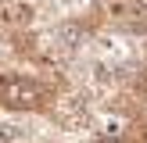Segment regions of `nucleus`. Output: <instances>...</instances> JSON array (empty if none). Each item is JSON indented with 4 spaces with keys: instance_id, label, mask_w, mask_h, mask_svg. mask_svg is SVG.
Returning a JSON list of instances; mask_svg holds the SVG:
<instances>
[{
    "instance_id": "nucleus-3",
    "label": "nucleus",
    "mask_w": 147,
    "mask_h": 143,
    "mask_svg": "<svg viewBox=\"0 0 147 143\" xmlns=\"http://www.w3.org/2000/svg\"><path fill=\"white\" fill-rule=\"evenodd\" d=\"M32 14L36 11L22 0H0V32H11V36L25 32L32 25Z\"/></svg>"
},
{
    "instance_id": "nucleus-4",
    "label": "nucleus",
    "mask_w": 147,
    "mask_h": 143,
    "mask_svg": "<svg viewBox=\"0 0 147 143\" xmlns=\"http://www.w3.org/2000/svg\"><path fill=\"white\" fill-rule=\"evenodd\" d=\"M0 143H11V125H4V122H0Z\"/></svg>"
},
{
    "instance_id": "nucleus-1",
    "label": "nucleus",
    "mask_w": 147,
    "mask_h": 143,
    "mask_svg": "<svg viewBox=\"0 0 147 143\" xmlns=\"http://www.w3.org/2000/svg\"><path fill=\"white\" fill-rule=\"evenodd\" d=\"M61 79L25 68H0V111L7 114H50L61 104Z\"/></svg>"
},
{
    "instance_id": "nucleus-2",
    "label": "nucleus",
    "mask_w": 147,
    "mask_h": 143,
    "mask_svg": "<svg viewBox=\"0 0 147 143\" xmlns=\"http://www.w3.org/2000/svg\"><path fill=\"white\" fill-rule=\"evenodd\" d=\"M90 21L126 36H147V0H97Z\"/></svg>"
}]
</instances>
